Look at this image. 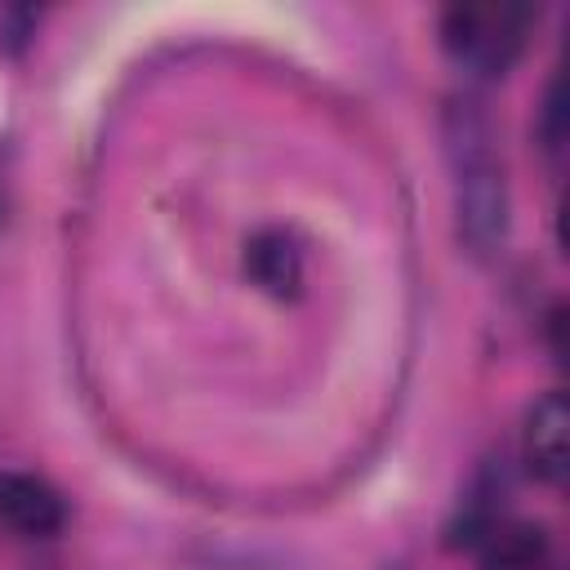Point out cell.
<instances>
[{
	"instance_id": "cell-3",
	"label": "cell",
	"mask_w": 570,
	"mask_h": 570,
	"mask_svg": "<svg viewBox=\"0 0 570 570\" xmlns=\"http://www.w3.org/2000/svg\"><path fill=\"white\" fill-rule=\"evenodd\" d=\"M570 410L561 392L539 396L525 410V428H521V463L530 468V476L557 485L570 468Z\"/></svg>"
},
{
	"instance_id": "cell-6",
	"label": "cell",
	"mask_w": 570,
	"mask_h": 570,
	"mask_svg": "<svg viewBox=\"0 0 570 570\" xmlns=\"http://www.w3.org/2000/svg\"><path fill=\"white\" fill-rule=\"evenodd\" d=\"M543 552H548V539L539 525L499 521L481 539V570H539Z\"/></svg>"
},
{
	"instance_id": "cell-5",
	"label": "cell",
	"mask_w": 570,
	"mask_h": 570,
	"mask_svg": "<svg viewBox=\"0 0 570 570\" xmlns=\"http://www.w3.org/2000/svg\"><path fill=\"white\" fill-rule=\"evenodd\" d=\"M249 281L272 298H294L303 289V249L285 227H263L245 245Z\"/></svg>"
},
{
	"instance_id": "cell-4",
	"label": "cell",
	"mask_w": 570,
	"mask_h": 570,
	"mask_svg": "<svg viewBox=\"0 0 570 570\" xmlns=\"http://www.w3.org/2000/svg\"><path fill=\"white\" fill-rule=\"evenodd\" d=\"M0 521L18 534L49 539L62 530L67 503L49 481H40L31 472H0Z\"/></svg>"
},
{
	"instance_id": "cell-2",
	"label": "cell",
	"mask_w": 570,
	"mask_h": 570,
	"mask_svg": "<svg viewBox=\"0 0 570 570\" xmlns=\"http://www.w3.org/2000/svg\"><path fill=\"white\" fill-rule=\"evenodd\" d=\"M530 4L517 0H472V4H450L441 18V49L450 62L476 80L508 76L512 62L525 49L530 36Z\"/></svg>"
},
{
	"instance_id": "cell-1",
	"label": "cell",
	"mask_w": 570,
	"mask_h": 570,
	"mask_svg": "<svg viewBox=\"0 0 570 570\" xmlns=\"http://www.w3.org/2000/svg\"><path fill=\"white\" fill-rule=\"evenodd\" d=\"M445 156L454 169L459 232L472 254H494L508 236V174L494 147V125L476 98L445 107Z\"/></svg>"
}]
</instances>
